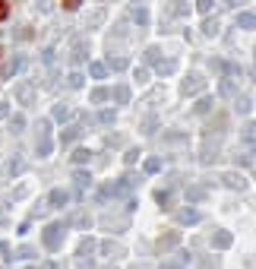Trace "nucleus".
Wrapping results in <instances>:
<instances>
[{
    "instance_id": "7",
    "label": "nucleus",
    "mask_w": 256,
    "mask_h": 269,
    "mask_svg": "<svg viewBox=\"0 0 256 269\" xmlns=\"http://www.w3.org/2000/svg\"><path fill=\"white\" fill-rule=\"evenodd\" d=\"M10 118V101H0V121Z\"/></svg>"
},
{
    "instance_id": "2",
    "label": "nucleus",
    "mask_w": 256,
    "mask_h": 269,
    "mask_svg": "<svg viewBox=\"0 0 256 269\" xmlns=\"http://www.w3.org/2000/svg\"><path fill=\"white\" fill-rule=\"evenodd\" d=\"M13 92H16V101H19V104H32V95H35V92H32L29 83H16Z\"/></svg>"
},
{
    "instance_id": "1",
    "label": "nucleus",
    "mask_w": 256,
    "mask_h": 269,
    "mask_svg": "<svg viewBox=\"0 0 256 269\" xmlns=\"http://www.w3.org/2000/svg\"><path fill=\"white\" fill-rule=\"evenodd\" d=\"M35 130H38V155H48V149H51V133H48V124H38L35 127Z\"/></svg>"
},
{
    "instance_id": "9",
    "label": "nucleus",
    "mask_w": 256,
    "mask_h": 269,
    "mask_svg": "<svg viewBox=\"0 0 256 269\" xmlns=\"http://www.w3.org/2000/svg\"><path fill=\"white\" fill-rule=\"evenodd\" d=\"M4 57H7V48H0V70H4Z\"/></svg>"
},
{
    "instance_id": "8",
    "label": "nucleus",
    "mask_w": 256,
    "mask_h": 269,
    "mask_svg": "<svg viewBox=\"0 0 256 269\" xmlns=\"http://www.w3.org/2000/svg\"><path fill=\"white\" fill-rule=\"evenodd\" d=\"M63 7H67V10H76V7H79V0H63Z\"/></svg>"
},
{
    "instance_id": "6",
    "label": "nucleus",
    "mask_w": 256,
    "mask_h": 269,
    "mask_svg": "<svg viewBox=\"0 0 256 269\" xmlns=\"http://www.w3.org/2000/svg\"><path fill=\"white\" fill-rule=\"evenodd\" d=\"M10 16V4H7V0H0V22H4Z\"/></svg>"
},
{
    "instance_id": "4",
    "label": "nucleus",
    "mask_w": 256,
    "mask_h": 269,
    "mask_svg": "<svg viewBox=\"0 0 256 269\" xmlns=\"http://www.w3.org/2000/svg\"><path fill=\"white\" fill-rule=\"evenodd\" d=\"M22 127H26V121H22L19 114H16V118H10V130H13V133H19Z\"/></svg>"
},
{
    "instance_id": "5",
    "label": "nucleus",
    "mask_w": 256,
    "mask_h": 269,
    "mask_svg": "<svg viewBox=\"0 0 256 269\" xmlns=\"http://www.w3.org/2000/svg\"><path fill=\"white\" fill-rule=\"evenodd\" d=\"M19 171H22V158L16 155V158H13V165H7V174H19Z\"/></svg>"
},
{
    "instance_id": "3",
    "label": "nucleus",
    "mask_w": 256,
    "mask_h": 269,
    "mask_svg": "<svg viewBox=\"0 0 256 269\" xmlns=\"http://www.w3.org/2000/svg\"><path fill=\"white\" fill-rule=\"evenodd\" d=\"M60 235H63V228H60V225H51L48 231H44V244H48V247L54 250L57 244H60Z\"/></svg>"
}]
</instances>
